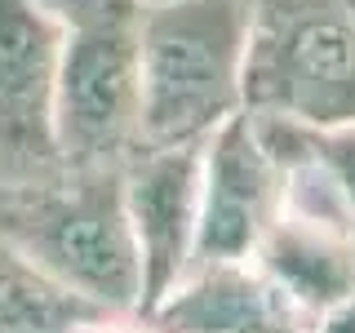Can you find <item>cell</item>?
Returning <instances> with one entry per match:
<instances>
[{"instance_id": "52a82bcc", "label": "cell", "mask_w": 355, "mask_h": 333, "mask_svg": "<svg viewBox=\"0 0 355 333\" xmlns=\"http://www.w3.org/2000/svg\"><path fill=\"white\" fill-rule=\"evenodd\" d=\"M62 22L36 0H0V187L62 173L58 147Z\"/></svg>"}, {"instance_id": "4fadbf2b", "label": "cell", "mask_w": 355, "mask_h": 333, "mask_svg": "<svg viewBox=\"0 0 355 333\" xmlns=\"http://www.w3.org/2000/svg\"><path fill=\"white\" fill-rule=\"evenodd\" d=\"M315 333H355V298L342 302L338 311H329V316L315 325Z\"/></svg>"}, {"instance_id": "ba28073f", "label": "cell", "mask_w": 355, "mask_h": 333, "mask_svg": "<svg viewBox=\"0 0 355 333\" xmlns=\"http://www.w3.org/2000/svg\"><path fill=\"white\" fill-rule=\"evenodd\" d=\"M200 151L205 142L187 147H138L120 164L125 209L133 244L142 262V307L147 316L182 284L196 262V227H200Z\"/></svg>"}, {"instance_id": "3957f363", "label": "cell", "mask_w": 355, "mask_h": 333, "mask_svg": "<svg viewBox=\"0 0 355 333\" xmlns=\"http://www.w3.org/2000/svg\"><path fill=\"white\" fill-rule=\"evenodd\" d=\"M244 107L302 129L355 125V9L347 0H253Z\"/></svg>"}, {"instance_id": "8992f818", "label": "cell", "mask_w": 355, "mask_h": 333, "mask_svg": "<svg viewBox=\"0 0 355 333\" xmlns=\"http://www.w3.org/2000/svg\"><path fill=\"white\" fill-rule=\"evenodd\" d=\"M288 196V160L271 147L249 107L218 125L200 151V227L196 266L249 262L280 218Z\"/></svg>"}, {"instance_id": "277c9868", "label": "cell", "mask_w": 355, "mask_h": 333, "mask_svg": "<svg viewBox=\"0 0 355 333\" xmlns=\"http://www.w3.org/2000/svg\"><path fill=\"white\" fill-rule=\"evenodd\" d=\"M58 147L71 169H120L142 147L138 0L62 31Z\"/></svg>"}, {"instance_id": "7c38bea8", "label": "cell", "mask_w": 355, "mask_h": 333, "mask_svg": "<svg viewBox=\"0 0 355 333\" xmlns=\"http://www.w3.org/2000/svg\"><path fill=\"white\" fill-rule=\"evenodd\" d=\"M36 5H40L49 18H58L62 31H67V27H76V22L103 14V9H111V5H120V0H36Z\"/></svg>"}, {"instance_id": "5bb4252c", "label": "cell", "mask_w": 355, "mask_h": 333, "mask_svg": "<svg viewBox=\"0 0 355 333\" xmlns=\"http://www.w3.org/2000/svg\"><path fill=\"white\" fill-rule=\"evenodd\" d=\"M347 5H351V9H355V0H347Z\"/></svg>"}, {"instance_id": "7a4b0ae2", "label": "cell", "mask_w": 355, "mask_h": 333, "mask_svg": "<svg viewBox=\"0 0 355 333\" xmlns=\"http://www.w3.org/2000/svg\"><path fill=\"white\" fill-rule=\"evenodd\" d=\"M0 240L111 316H138L142 262L120 169H71L0 187Z\"/></svg>"}, {"instance_id": "9c48e42d", "label": "cell", "mask_w": 355, "mask_h": 333, "mask_svg": "<svg viewBox=\"0 0 355 333\" xmlns=\"http://www.w3.org/2000/svg\"><path fill=\"white\" fill-rule=\"evenodd\" d=\"M155 333H315V320L258 262H209L182 275L155 311Z\"/></svg>"}, {"instance_id": "30bf717a", "label": "cell", "mask_w": 355, "mask_h": 333, "mask_svg": "<svg viewBox=\"0 0 355 333\" xmlns=\"http://www.w3.org/2000/svg\"><path fill=\"white\" fill-rule=\"evenodd\" d=\"M116 320L0 240V333H98Z\"/></svg>"}, {"instance_id": "5b68a950", "label": "cell", "mask_w": 355, "mask_h": 333, "mask_svg": "<svg viewBox=\"0 0 355 333\" xmlns=\"http://www.w3.org/2000/svg\"><path fill=\"white\" fill-rule=\"evenodd\" d=\"M280 155L288 160V196L253 262L320 325L355 298V209L315 160Z\"/></svg>"}, {"instance_id": "8fae6325", "label": "cell", "mask_w": 355, "mask_h": 333, "mask_svg": "<svg viewBox=\"0 0 355 333\" xmlns=\"http://www.w3.org/2000/svg\"><path fill=\"white\" fill-rule=\"evenodd\" d=\"M258 116V111H253ZM258 125L266 129V138L275 142L280 151H297L306 160H315L338 191L347 196V205L355 209V125H342V129H302V125H288V120H275V116H258Z\"/></svg>"}, {"instance_id": "6da1fadb", "label": "cell", "mask_w": 355, "mask_h": 333, "mask_svg": "<svg viewBox=\"0 0 355 333\" xmlns=\"http://www.w3.org/2000/svg\"><path fill=\"white\" fill-rule=\"evenodd\" d=\"M253 0H138L142 147L205 142L244 111Z\"/></svg>"}]
</instances>
